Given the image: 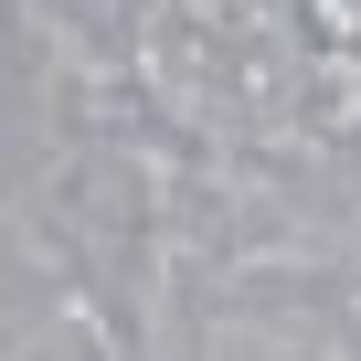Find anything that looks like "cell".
I'll return each instance as SVG.
<instances>
[{
    "label": "cell",
    "instance_id": "1",
    "mask_svg": "<svg viewBox=\"0 0 361 361\" xmlns=\"http://www.w3.org/2000/svg\"><path fill=\"white\" fill-rule=\"evenodd\" d=\"M159 85L192 106V117H255L287 85V43H276L266 11H234V0L170 11L159 22Z\"/></svg>",
    "mask_w": 361,
    "mask_h": 361
}]
</instances>
